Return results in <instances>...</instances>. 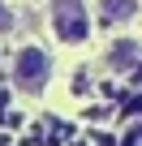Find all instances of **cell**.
Returning a JSON list of instances; mask_svg holds the SVG:
<instances>
[{
  "label": "cell",
  "mask_w": 142,
  "mask_h": 146,
  "mask_svg": "<svg viewBox=\"0 0 142 146\" xmlns=\"http://www.w3.org/2000/svg\"><path fill=\"white\" fill-rule=\"evenodd\" d=\"M52 30L60 43H86L91 35V13L82 0H52Z\"/></svg>",
  "instance_id": "cell-1"
},
{
  "label": "cell",
  "mask_w": 142,
  "mask_h": 146,
  "mask_svg": "<svg viewBox=\"0 0 142 146\" xmlns=\"http://www.w3.org/2000/svg\"><path fill=\"white\" fill-rule=\"evenodd\" d=\"M13 78H17V86H22L26 95H39V90L47 86V78H52V56H47L43 47L26 43V47L17 52V60H13Z\"/></svg>",
  "instance_id": "cell-2"
},
{
  "label": "cell",
  "mask_w": 142,
  "mask_h": 146,
  "mask_svg": "<svg viewBox=\"0 0 142 146\" xmlns=\"http://www.w3.org/2000/svg\"><path fill=\"white\" fill-rule=\"evenodd\" d=\"M138 13V0H99V17L112 26V22H129Z\"/></svg>",
  "instance_id": "cell-3"
},
{
  "label": "cell",
  "mask_w": 142,
  "mask_h": 146,
  "mask_svg": "<svg viewBox=\"0 0 142 146\" xmlns=\"http://www.w3.org/2000/svg\"><path fill=\"white\" fill-rule=\"evenodd\" d=\"M112 60H116V64L133 60V43H116V47H112Z\"/></svg>",
  "instance_id": "cell-4"
},
{
  "label": "cell",
  "mask_w": 142,
  "mask_h": 146,
  "mask_svg": "<svg viewBox=\"0 0 142 146\" xmlns=\"http://www.w3.org/2000/svg\"><path fill=\"white\" fill-rule=\"evenodd\" d=\"M9 30H13V13L0 5V35H9Z\"/></svg>",
  "instance_id": "cell-5"
}]
</instances>
